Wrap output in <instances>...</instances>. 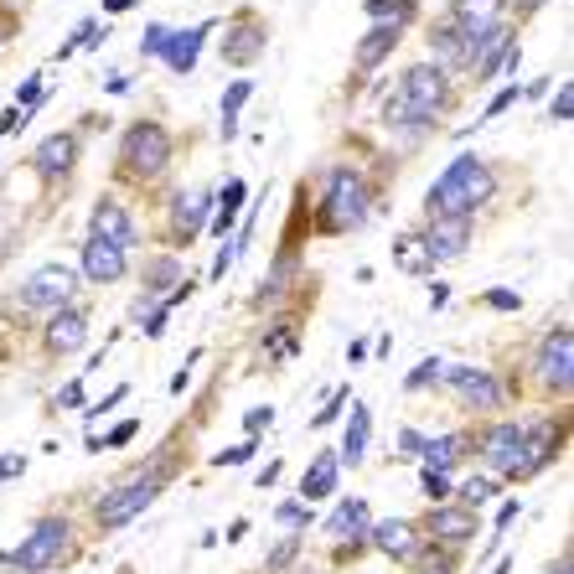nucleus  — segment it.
I'll return each instance as SVG.
<instances>
[{
    "instance_id": "nucleus-1",
    "label": "nucleus",
    "mask_w": 574,
    "mask_h": 574,
    "mask_svg": "<svg viewBox=\"0 0 574 574\" xmlns=\"http://www.w3.org/2000/svg\"><path fill=\"white\" fill-rule=\"evenodd\" d=\"M497 197V171L481 161V156H456L445 166V176L430 187L425 197V213L430 218H471L481 202Z\"/></svg>"
},
{
    "instance_id": "nucleus-2",
    "label": "nucleus",
    "mask_w": 574,
    "mask_h": 574,
    "mask_svg": "<svg viewBox=\"0 0 574 574\" xmlns=\"http://www.w3.org/2000/svg\"><path fill=\"white\" fill-rule=\"evenodd\" d=\"M368 181H362L352 166H331L326 176V197H321V228L326 233H352L368 223Z\"/></svg>"
},
{
    "instance_id": "nucleus-3",
    "label": "nucleus",
    "mask_w": 574,
    "mask_h": 574,
    "mask_svg": "<svg viewBox=\"0 0 574 574\" xmlns=\"http://www.w3.org/2000/svg\"><path fill=\"white\" fill-rule=\"evenodd\" d=\"M450 104V78L440 63H414L399 83V109H404V125H430L435 114H445Z\"/></svg>"
},
{
    "instance_id": "nucleus-4",
    "label": "nucleus",
    "mask_w": 574,
    "mask_h": 574,
    "mask_svg": "<svg viewBox=\"0 0 574 574\" xmlns=\"http://www.w3.org/2000/svg\"><path fill=\"white\" fill-rule=\"evenodd\" d=\"M119 161H125V176H161L171 166V135L156 125V119H140V125L125 130V140H119Z\"/></svg>"
},
{
    "instance_id": "nucleus-5",
    "label": "nucleus",
    "mask_w": 574,
    "mask_h": 574,
    "mask_svg": "<svg viewBox=\"0 0 574 574\" xmlns=\"http://www.w3.org/2000/svg\"><path fill=\"white\" fill-rule=\"evenodd\" d=\"M161 497V466H145L140 476H130L125 481V487H114L99 507H94V518H99V528H125V523H135L140 518V512L150 507V502H156Z\"/></svg>"
},
{
    "instance_id": "nucleus-6",
    "label": "nucleus",
    "mask_w": 574,
    "mask_h": 574,
    "mask_svg": "<svg viewBox=\"0 0 574 574\" xmlns=\"http://www.w3.org/2000/svg\"><path fill=\"white\" fill-rule=\"evenodd\" d=\"M63 554H68V523L63 518H42L32 528V538L16 543V554L6 564L21 569V574H37V569H57V564H63Z\"/></svg>"
},
{
    "instance_id": "nucleus-7",
    "label": "nucleus",
    "mask_w": 574,
    "mask_h": 574,
    "mask_svg": "<svg viewBox=\"0 0 574 574\" xmlns=\"http://www.w3.org/2000/svg\"><path fill=\"white\" fill-rule=\"evenodd\" d=\"M559 440H564V430L549 425V419H538V425H523V456H518V466H512V481L538 476L543 466L559 456Z\"/></svg>"
},
{
    "instance_id": "nucleus-8",
    "label": "nucleus",
    "mask_w": 574,
    "mask_h": 574,
    "mask_svg": "<svg viewBox=\"0 0 574 574\" xmlns=\"http://www.w3.org/2000/svg\"><path fill=\"white\" fill-rule=\"evenodd\" d=\"M68 295H73V275H68V269L63 264H42L37 275L21 285V306H32V311H63Z\"/></svg>"
},
{
    "instance_id": "nucleus-9",
    "label": "nucleus",
    "mask_w": 574,
    "mask_h": 574,
    "mask_svg": "<svg viewBox=\"0 0 574 574\" xmlns=\"http://www.w3.org/2000/svg\"><path fill=\"white\" fill-rule=\"evenodd\" d=\"M88 228H94V238L99 244H109V249H135L140 244V233H135V218L125 213V207H119L114 197H99L94 202V213H88Z\"/></svg>"
},
{
    "instance_id": "nucleus-10",
    "label": "nucleus",
    "mask_w": 574,
    "mask_h": 574,
    "mask_svg": "<svg viewBox=\"0 0 574 574\" xmlns=\"http://www.w3.org/2000/svg\"><path fill=\"white\" fill-rule=\"evenodd\" d=\"M538 378L554 388V394H569V378H574V337L569 326H559L554 337H543L538 347Z\"/></svg>"
},
{
    "instance_id": "nucleus-11",
    "label": "nucleus",
    "mask_w": 574,
    "mask_h": 574,
    "mask_svg": "<svg viewBox=\"0 0 574 574\" xmlns=\"http://www.w3.org/2000/svg\"><path fill=\"white\" fill-rule=\"evenodd\" d=\"M430 543H450V549H461V543H471L481 533V518H476V507H461V502H440L430 512Z\"/></svg>"
},
{
    "instance_id": "nucleus-12",
    "label": "nucleus",
    "mask_w": 574,
    "mask_h": 574,
    "mask_svg": "<svg viewBox=\"0 0 574 574\" xmlns=\"http://www.w3.org/2000/svg\"><path fill=\"white\" fill-rule=\"evenodd\" d=\"M430 249V259H461L471 249V218H430V233L419 238Z\"/></svg>"
},
{
    "instance_id": "nucleus-13",
    "label": "nucleus",
    "mask_w": 574,
    "mask_h": 574,
    "mask_svg": "<svg viewBox=\"0 0 574 574\" xmlns=\"http://www.w3.org/2000/svg\"><path fill=\"white\" fill-rule=\"evenodd\" d=\"M440 378H450L461 388V399L471 409H502V383L492 373H481V368H445Z\"/></svg>"
},
{
    "instance_id": "nucleus-14",
    "label": "nucleus",
    "mask_w": 574,
    "mask_h": 574,
    "mask_svg": "<svg viewBox=\"0 0 574 574\" xmlns=\"http://www.w3.org/2000/svg\"><path fill=\"white\" fill-rule=\"evenodd\" d=\"M207 32H213V21L187 26V32H171L166 47H161L166 68H171V73H192V68H197V52H202V42H207Z\"/></svg>"
},
{
    "instance_id": "nucleus-15",
    "label": "nucleus",
    "mask_w": 574,
    "mask_h": 574,
    "mask_svg": "<svg viewBox=\"0 0 574 574\" xmlns=\"http://www.w3.org/2000/svg\"><path fill=\"white\" fill-rule=\"evenodd\" d=\"M264 47H269V32H264L259 21H244V26H233V32L223 37V63L249 68L254 57H264Z\"/></svg>"
},
{
    "instance_id": "nucleus-16",
    "label": "nucleus",
    "mask_w": 574,
    "mask_h": 574,
    "mask_svg": "<svg viewBox=\"0 0 574 574\" xmlns=\"http://www.w3.org/2000/svg\"><path fill=\"white\" fill-rule=\"evenodd\" d=\"M83 280L88 285H114V280H125V254L99 244V238H88L83 244Z\"/></svg>"
},
{
    "instance_id": "nucleus-17",
    "label": "nucleus",
    "mask_w": 574,
    "mask_h": 574,
    "mask_svg": "<svg viewBox=\"0 0 574 574\" xmlns=\"http://www.w3.org/2000/svg\"><path fill=\"white\" fill-rule=\"evenodd\" d=\"M83 342H88V316L73 311V306L52 311V321H47V347H52V352H78Z\"/></svg>"
},
{
    "instance_id": "nucleus-18",
    "label": "nucleus",
    "mask_w": 574,
    "mask_h": 574,
    "mask_svg": "<svg viewBox=\"0 0 574 574\" xmlns=\"http://www.w3.org/2000/svg\"><path fill=\"white\" fill-rule=\"evenodd\" d=\"M481 456H487L502 476H512V466H518V456H523V425H497L487 435V445H481Z\"/></svg>"
},
{
    "instance_id": "nucleus-19",
    "label": "nucleus",
    "mask_w": 574,
    "mask_h": 574,
    "mask_svg": "<svg viewBox=\"0 0 574 574\" xmlns=\"http://www.w3.org/2000/svg\"><path fill=\"white\" fill-rule=\"evenodd\" d=\"M207 207H213V192H187V197L176 202V213H171L176 244H192V238L202 233V223H207Z\"/></svg>"
},
{
    "instance_id": "nucleus-20",
    "label": "nucleus",
    "mask_w": 574,
    "mask_h": 574,
    "mask_svg": "<svg viewBox=\"0 0 574 574\" xmlns=\"http://www.w3.org/2000/svg\"><path fill=\"white\" fill-rule=\"evenodd\" d=\"M73 161H78V135H47L42 145H37V171L42 176H68L73 171Z\"/></svg>"
},
{
    "instance_id": "nucleus-21",
    "label": "nucleus",
    "mask_w": 574,
    "mask_h": 574,
    "mask_svg": "<svg viewBox=\"0 0 574 574\" xmlns=\"http://www.w3.org/2000/svg\"><path fill=\"white\" fill-rule=\"evenodd\" d=\"M368 538L378 543L383 554H394V559H409V554L419 549V528H414V523H404V518L373 523V528H368Z\"/></svg>"
},
{
    "instance_id": "nucleus-22",
    "label": "nucleus",
    "mask_w": 574,
    "mask_h": 574,
    "mask_svg": "<svg viewBox=\"0 0 574 574\" xmlns=\"http://www.w3.org/2000/svg\"><path fill=\"white\" fill-rule=\"evenodd\" d=\"M337 471H342L337 450H321V456L311 461V471H306V481H300V497H306V502L331 497V492H337Z\"/></svg>"
},
{
    "instance_id": "nucleus-23",
    "label": "nucleus",
    "mask_w": 574,
    "mask_h": 574,
    "mask_svg": "<svg viewBox=\"0 0 574 574\" xmlns=\"http://www.w3.org/2000/svg\"><path fill=\"white\" fill-rule=\"evenodd\" d=\"M399 37H404V32H394V26H373V32H368V37L357 42V52H352V63H357L362 73H373L378 63H388V52L399 47Z\"/></svg>"
},
{
    "instance_id": "nucleus-24",
    "label": "nucleus",
    "mask_w": 574,
    "mask_h": 574,
    "mask_svg": "<svg viewBox=\"0 0 574 574\" xmlns=\"http://www.w3.org/2000/svg\"><path fill=\"white\" fill-rule=\"evenodd\" d=\"M362 11L373 16V26H394V32H404V26L419 16V0H362Z\"/></svg>"
},
{
    "instance_id": "nucleus-25",
    "label": "nucleus",
    "mask_w": 574,
    "mask_h": 574,
    "mask_svg": "<svg viewBox=\"0 0 574 574\" xmlns=\"http://www.w3.org/2000/svg\"><path fill=\"white\" fill-rule=\"evenodd\" d=\"M394 264L404 269V275H414V280H430V269H435L430 249L419 244L414 233H409V238H394Z\"/></svg>"
},
{
    "instance_id": "nucleus-26",
    "label": "nucleus",
    "mask_w": 574,
    "mask_h": 574,
    "mask_svg": "<svg viewBox=\"0 0 574 574\" xmlns=\"http://www.w3.org/2000/svg\"><path fill=\"white\" fill-rule=\"evenodd\" d=\"M326 528L337 533V538H362V533H368V502H362V497H347L337 512H331Z\"/></svg>"
},
{
    "instance_id": "nucleus-27",
    "label": "nucleus",
    "mask_w": 574,
    "mask_h": 574,
    "mask_svg": "<svg viewBox=\"0 0 574 574\" xmlns=\"http://www.w3.org/2000/svg\"><path fill=\"white\" fill-rule=\"evenodd\" d=\"M368 430H373L368 404H352V425H347V440H342V456H337V461L357 466V461H362V450H368Z\"/></svg>"
},
{
    "instance_id": "nucleus-28",
    "label": "nucleus",
    "mask_w": 574,
    "mask_h": 574,
    "mask_svg": "<svg viewBox=\"0 0 574 574\" xmlns=\"http://www.w3.org/2000/svg\"><path fill=\"white\" fill-rule=\"evenodd\" d=\"M450 11H456V26H492L502 21L507 0H450Z\"/></svg>"
},
{
    "instance_id": "nucleus-29",
    "label": "nucleus",
    "mask_w": 574,
    "mask_h": 574,
    "mask_svg": "<svg viewBox=\"0 0 574 574\" xmlns=\"http://www.w3.org/2000/svg\"><path fill=\"white\" fill-rule=\"evenodd\" d=\"M244 197H249V187H244L238 176L218 192V213H213V233H218V238H228V228H233V218H238V207H244Z\"/></svg>"
},
{
    "instance_id": "nucleus-30",
    "label": "nucleus",
    "mask_w": 574,
    "mask_h": 574,
    "mask_svg": "<svg viewBox=\"0 0 574 574\" xmlns=\"http://www.w3.org/2000/svg\"><path fill=\"white\" fill-rule=\"evenodd\" d=\"M419 456H425V471H450L461 456H466V440L461 435H445V440H425V450H419Z\"/></svg>"
},
{
    "instance_id": "nucleus-31",
    "label": "nucleus",
    "mask_w": 574,
    "mask_h": 574,
    "mask_svg": "<svg viewBox=\"0 0 574 574\" xmlns=\"http://www.w3.org/2000/svg\"><path fill=\"white\" fill-rule=\"evenodd\" d=\"M249 99H254V83H249V78L228 83V94H223V140H233V130H238V109H244Z\"/></svg>"
},
{
    "instance_id": "nucleus-32",
    "label": "nucleus",
    "mask_w": 574,
    "mask_h": 574,
    "mask_svg": "<svg viewBox=\"0 0 574 574\" xmlns=\"http://www.w3.org/2000/svg\"><path fill=\"white\" fill-rule=\"evenodd\" d=\"M430 47L440 52V68H445V63H456V68H461V37H456V21L435 26V32H430Z\"/></svg>"
},
{
    "instance_id": "nucleus-33",
    "label": "nucleus",
    "mask_w": 574,
    "mask_h": 574,
    "mask_svg": "<svg viewBox=\"0 0 574 574\" xmlns=\"http://www.w3.org/2000/svg\"><path fill=\"white\" fill-rule=\"evenodd\" d=\"M176 280H181L176 259H156V264H150V280H145V290H176Z\"/></svg>"
},
{
    "instance_id": "nucleus-34",
    "label": "nucleus",
    "mask_w": 574,
    "mask_h": 574,
    "mask_svg": "<svg viewBox=\"0 0 574 574\" xmlns=\"http://www.w3.org/2000/svg\"><path fill=\"white\" fill-rule=\"evenodd\" d=\"M487 497H497V481L492 476H476V481H466V487H461V507H481Z\"/></svg>"
},
{
    "instance_id": "nucleus-35",
    "label": "nucleus",
    "mask_w": 574,
    "mask_h": 574,
    "mask_svg": "<svg viewBox=\"0 0 574 574\" xmlns=\"http://www.w3.org/2000/svg\"><path fill=\"white\" fill-rule=\"evenodd\" d=\"M295 554H300V533H290L285 543H275V549H269V559H264V569H290Z\"/></svg>"
},
{
    "instance_id": "nucleus-36",
    "label": "nucleus",
    "mask_w": 574,
    "mask_h": 574,
    "mask_svg": "<svg viewBox=\"0 0 574 574\" xmlns=\"http://www.w3.org/2000/svg\"><path fill=\"white\" fill-rule=\"evenodd\" d=\"M135 435H140V425H135V419H125V425H114L104 440H94L88 450H119V445H125V440H135Z\"/></svg>"
},
{
    "instance_id": "nucleus-37",
    "label": "nucleus",
    "mask_w": 574,
    "mask_h": 574,
    "mask_svg": "<svg viewBox=\"0 0 574 574\" xmlns=\"http://www.w3.org/2000/svg\"><path fill=\"white\" fill-rule=\"evenodd\" d=\"M518 99H523V88H518V83L497 88V94H492V104H487V114H481V119H497V114H507V109L518 104Z\"/></svg>"
},
{
    "instance_id": "nucleus-38",
    "label": "nucleus",
    "mask_w": 574,
    "mask_h": 574,
    "mask_svg": "<svg viewBox=\"0 0 574 574\" xmlns=\"http://www.w3.org/2000/svg\"><path fill=\"white\" fill-rule=\"evenodd\" d=\"M419 492H425V497L440 507V502H445V492H450V476H445V471H425V476H419Z\"/></svg>"
},
{
    "instance_id": "nucleus-39",
    "label": "nucleus",
    "mask_w": 574,
    "mask_h": 574,
    "mask_svg": "<svg viewBox=\"0 0 574 574\" xmlns=\"http://www.w3.org/2000/svg\"><path fill=\"white\" fill-rule=\"evenodd\" d=\"M440 373H445V362H440V357H430L425 368H414V373L404 378V388H425V383H440Z\"/></svg>"
},
{
    "instance_id": "nucleus-40",
    "label": "nucleus",
    "mask_w": 574,
    "mask_h": 574,
    "mask_svg": "<svg viewBox=\"0 0 574 574\" xmlns=\"http://www.w3.org/2000/svg\"><path fill=\"white\" fill-rule=\"evenodd\" d=\"M264 352H269V357H295V337H290L285 326H280V331H269V342H264Z\"/></svg>"
},
{
    "instance_id": "nucleus-41",
    "label": "nucleus",
    "mask_w": 574,
    "mask_h": 574,
    "mask_svg": "<svg viewBox=\"0 0 574 574\" xmlns=\"http://www.w3.org/2000/svg\"><path fill=\"white\" fill-rule=\"evenodd\" d=\"M569 114H574V83H564L559 94H554V104H549V119H559V125H564Z\"/></svg>"
},
{
    "instance_id": "nucleus-42",
    "label": "nucleus",
    "mask_w": 574,
    "mask_h": 574,
    "mask_svg": "<svg viewBox=\"0 0 574 574\" xmlns=\"http://www.w3.org/2000/svg\"><path fill=\"white\" fill-rule=\"evenodd\" d=\"M347 404H352V399H347V388H337V394H331V404H326V409H321V414L311 419V425H316V430H321V425H331V419H337V414H342Z\"/></svg>"
},
{
    "instance_id": "nucleus-43",
    "label": "nucleus",
    "mask_w": 574,
    "mask_h": 574,
    "mask_svg": "<svg viewBox=\"0 0 574 574\" xmlns=\"http://www.w3.org/2000/svg\"><path fill=\"white\" fill-rule=\"evenodd\" d=\"M166 37H171V26H161V21H156V26H150V32H145V42H140V52H145V57H161V47H166Z\"/></svg>"
},
{
    "instance_id": "nucleus-44",
    "label": "nucleus",
    "mask_w": 574,
    "mask_h": 574,
    "mask_svg": "<svg viewBox=\"0 0 574 574\" xmlns=\"http://www.w3.org/2000/svg\"><path fill=\"white\" fill-rule=\"evenodd\" d=\"M254 450H259V440H254V435H249V440H244V445H233V450H223V456H218V466H244V461H249V456H254Z\"/></svg>"
},
{
    "instance_id": "nucleus-45",
    "label": "nucleus",
    "mask_w": 574,
    "mask_h": 574,
    "mask_svg": "<svg viewBox=\"0 0 574 574\" xmlns=\"http://www.w3.org/2000/svg\"><path fill=\"white\" fill-rule=\"evenodd\" d=\"M275 518H280V523H290V528H300V523H306V528H311V512H306V507H300V502H285V507L275 512Z\"/></svg>"
},
{
    "instance_id": "nucleus-46",
    "label": "nucleus",
    "mask_w": 574,
    "mask_h": 574,
    "mask_svg": "<svg viewBox=\"0 0 574 574\" xmlns=\"http://www.w3.org/2000/svg\"><path fill=\"white\" fill-rule=\"evenodd\" d=\"M78 404H83V378L63 383V394H57V409H78Z\"/></svg>"
},
{
    "instance_id": "nucleus-47",
    "label": "nucleus",
    "mask_w": 574,
    "mask_h": 574,
    "mask_svg": "<svg viewBox=\"0 0 574 574\" xmlns=\"http://www.w3.org/2000/svg\"><path fill=\"white\" fill-rule=\"evenodd\" d=\"M487 306H492V311H518L523 300H518V290H492V295H487Z\"/></svg>"
},
{
    "instance_id": "nucleus-48",
    "label": "nucleus",
    "mask_w": 574,
    "mask_h": 574,
    "mask_svg": "<svg viewBox=\"0 0 574 574\" xmlns=\"http://www.w3.org/2000/svg\"><path fill=\"white\" fill-rule=\"evenodd\" d=\"M114 404H125V388H114V394H104V399H99L94 409H88V419H99V414H109Z\"/></svg>"
},
{
    "instance_id": "nucleus-49",
    "label": "nucleus",
    "mask_w": 574,
    "mask_h": 574,
    "mask_svg": "<svg viewBox=\"0 0 574 574\" xmlns=\"http://www.w3.org/2000/svg\"><path fill=\"white\" fill-rule=\"evenodd\" d=\"M518 512H523V507H518V497H512V502H502V512H497V533L518 523Z\"/></svg>"
},
{
    "instance_id": "nucleus-50",
    "label": "nucleus",
    "mask_w": 574,
    "mask_h": 574,
    "mask_svg": "<svg viewBox=\"0 0 574 574\" xmlns=\"http://www.w3.org/2000/svg\"><path fill=\"white\" fill-rule=\"evenodd\" d=\"M21 125H26V109H6V114H0V135H11Z\"/></svg>"
},
{
    "instance_id": "nucleus-51",
    "label": "nucleus",
    "mask_w": 574,
    "mask_h": 574,
    "mask_svg": "<svg viewBox=\"0 0 574 574\" xmlns=\"http://www.w3.org/2000/svg\"><path fill=\"white\" fill-rule=\"evenodd\" d=\"M269 419H275V409L264 404V409H249V419H244V425H249V435H254V430H264V425H269Z\"/></svg>"
},
{
    "instance_id": "nucleus-52",
    "label": "nucleus",
    "mask_w": 574,
    "mask_h": 574,
    "mask_svg": "<svg viewBox=\"0 0 574 574\" xmlns=\"http://www.w3.org/2000/svg\"><path fill=\"white\" fill-rule=\"evenodd\" d=\"M145 337H166V311H150L145 316Z\"/></svg>"
},
{
    "instance_id": "nucleus-53",
    "label": "nucleus",
    "mask_w": 574,
    "mask_h": 574,
    "mask_svg": "<svg viewBox=\"0 0 574 574\" xmlns=\"http://www.w3.org/2000/svg\"><path fill=\"white\" fill-rule=\"evenodd\" d=\"M399 440H404V456H419V450H425V435H414V430H404Z\"/></svg>"
},
{
    "instance_id": "nucleus-54",
    "label": "nucleus",
    "mask_w": 574,
    "mask_h": 574,
    "mask_svg": "<svg viewBox=\"0 0 574 574\" xmlns=\"http://www.w3.org/2000/svg\"><path fill=\"white\" fill-rule=\"evenodd\" d=\"M275 481H280V461H269L264 476H259V487H275Z\"/></svg>"
},
{
    "instance_id": "nucleus-55",
    "label": "nucleus",
    "mask_w": 574,
    "mask_h": 574,
    "mask_svg": "<svg viewBox=\"0 0 574 574\" xmlns=\"http://www.w3.org/2000/svg\"><path fill=\"white\" fill-rule=\"evenodd\" d=\"M21 466H26L21 456H6V461H0V476H21Z\"/></svg>"
},
{
    "instance_id": "nucleus-56",
    "label": "nucleus",
    "mask_w": 574,
    "mask_h": 574,
    "mask_svg": "<svg viewBox=\"0 0 574 574\" xmlns=\"http://www.w3.org/2000/svg\"><path fill=\"white\" fill-rule=\"evenodd\" d=\"M130 6H135V0H104V11H109V16H119V11H130Z\"/></svg>"
},
{
    "instance_id": "nucleus-57",
    "label": "nucleus",
    "mask_w": 574,
    "mask_h": 574,
    "mask_svg": "<svg viewBox=\"0 0 574 574\" xmlns=\"http://www.w3.org/2000/svg\"><path fill=\"white\" fill-rule=\"evenodd\" d=\"M6 42H11V21L0 16V52H6Z\"/></svg>"
},
{
    "instance_id": "nucleus-58",
    "label": "nucleus",
    "mask_w": 574,
    "mask_h": 574,
    "mask_svg": "<svg viewBox=\"0 0 574 574\" xmlns=\"http://www.w3.org/2000/svg\"><path fill=\"white\" fill-rule=\"evenodd\" d=\"M549 574H569V559H559V564H554V569H549Z\"/></svg>"
},
{
    "instance_id": "nucleus-59",
    "label": "nucleus",
    "mask_w": 574,
    "mask_h": 574,
    "mask_svg": "<svg viewBox=\"0 0 574 574\" xmlns=\"http://www.w3.org/2000/svg\"><path fill=\"white\" fill-rule=\"evenodd\" d=\"M295 574H316V569H295Z\"/></svg>"
}]
</instances>
